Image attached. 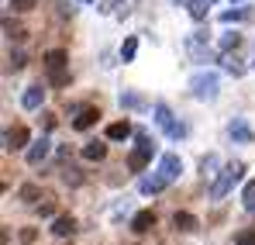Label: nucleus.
Returning a JSON list of instances; mask_svg holds the SVG:
<instances>
[{
	"mask_svg": "<svg viewBox=\"0 0 255 245\" xmlns=\"http://www.w3.org/2000/svg\"><path fill=\"white\" fill-rule=\"evenodd\" d=\"M152 156H155V142H148V135L141 131L138 135V149L128 156V169L131 173H145V166L152 163Z\"/></svg>",
	"mask_w": 255,
	"mask_h": 245,
	"instance_id": "1",
	"label": "nucleus"
},
{
	"mask_svg": "<svg viewBox=\"0 0 255 245\" xmlns=\"http://www.w3.org/2000/svg\"><path fill=\"white\" fill-rule=\"evenodd\" d=\"M242 173H245V166H242V163L224 166V169H221V176H217V183L211 187V197H214V201H221V197H224V194H228V190L242 180Z\"/></svg>",
	"mask_w": 255,
	"mask_h": 245,
	"instance_id": "2",
	"label": "nucleus"
},
{
	"mask_svg": "<svg viewBox=\"0 0 255 245\" xmlns=\"http://www.w3.org/2000/svg\"><path fill=\"white\" fill-rule=\"evenodd\" d=\"M190 93L197 97V100H214L217 97V73H197L193 80H190Z\"/></svg>",
	"mask_w": 255,
	"mask_h": 245,
	"instance_id": "3",
	"label": "nucleus"
},
{
	"mask_svg": "<svg viewBox=\"0 0 255 245\" xmlns=\"http://www.w3.org/2000/svg\"><path fill=\"white\" fill-rule=\"evenodd\" d=\"M152 114H155V124H159L169 138H183V135H186V124L172 121V111L166 107V104H155V107H152Z\"/></svg>",
	"mask_w": 255,
	"mask_h": 245,
	"instance_id": "4",
	"label": "nucleus"
},
{
	"mask_svg": "<svg viewBox=\"0 0 255 245\" xmlns=\"http://www.w3.org/2000/svg\"><path fill=\"white\" fill-rule=\"evenodd\" d=\"M186 55L193 59V62H207L211 59V48H207V35H186Z\"/></svg>",
	"mask_w": 255,
	"mask_h": 245,
	"instance_id": "5",
	"label": "nucleus"
},
{
	"mask_svg": "<svg viewBox=\"0 0 255 245\" xmlns=\"http://www.w3.org/2000/svg\"><path fill=\"white\" fill-rule=\"evenodd\" d=\"M159 173H162V180H166V183L179 180V173H183V159H179V156H172V152H166V156H162V163H159Z\"/></svg>",
	"mask_w": 255,
	"mask_h": 245,
	"instance_id": "6",
	"label": "nucleus"
},
{
	"mask_svg": "<svg viewBox=\"0 0 255 245\" xmlns=\"http://www.w3.org/2000/svg\"><path fill=\"white\" fill-rule=\"evenodd\" d=\"M28 145V128H7L3 131V149L14 152V149H24Z\"/></svg>",
	"mask_w": 255,
	"mask_h": 245,
	"instance_id": "7",
	"label": "nucleus"
},
{
	"mask_svg": "<svg viewBox=\"0 0 255 245\" xmlns=\"http://www.w3.org/2000/svg\"><path fill=\"white\" fill-rule=\"evenodd\" d=\"M21 104H24V111H38V107L45 104V86H38V83H35V86H28V90H24V97H21Z\"/></svg>",
	"mask_w": 255,
	"mask_h": 245,
	"instance_id": "8",
	"label": "nucleus"
},
{
	"mask_svg": "<svg viewBox=\"0 0 255 245\" xmlns=\"http://www.w3.org/2000/svg\"><path fill=\"white\" fill-rule=\"evenodd\" d=\"M45 69L48 73H55V69H66V62H69V55H66V48H52V52H45Z\"/></svg>",
	"mask_w": 255,
	"mask_h": 245,
	"instance_id": "9",
	"label": "nucleus"
},
{
	"mask_svg": "<svg viewBox=\"0 0 255 245\" xmlns=\"http://www.w3.org/2000/svg\"><path fill=\"white\" fill-rule=\"evenodd\" d=\"M97 118H100V111H97V107H83V111L73 118V128H76V131H86V128H93V124H97Z\"/></svg>",
	"mask_w": 255,
	"mask_h": 245,
	"instance_id": "10",
	"label": "nucleus"
},
{
	"mask_svg": "<svg viewBox=\"0 0 255 245\" xmlns=\"http://www.w3.org/2000/svg\"><path fill=\"white\" fill-rule=\"evenodd\" d=\"M121 107H125V111H145L148 100H145L141 93H134V90H125V93H121Z\"/></svg>",
	"mask_w": 255,
	"mask_h": 245,
	"instance_id": "11",
	"label": "nucleus"
},
{
	"mask_svg": "<svg viewBox=\"0 0 255 245\" xmlns=\"http://www.w3.org/2000/svg\"><path fill=\"white\" fill-rule=\"evenodd\" d=\"M172 225H176V232H197L200 228V221L193 214H186V211H176L172 214Z\"/></svg>",
	"mask_w": 255,
	"mask_h": 245,
	"instance_id": "12",
	"label": "nucleus"
},
{
	"mask_svg": "<svg viewBox=\"0 0 255 245\" xmlns=\"http://www.w3.org/2000/svg\"><path fill=\"white\" fill-rule=\"evenodd\" d=\"M73 232H76V221H73V218H66V214L52 221V235H55V239H69Z\"/></svg>",
	"mask_w": 255,
	"mask_h": 245,
	"instance_id": "13",
	"label": "nucleus"
},
{
	"mask_svg": "<svg viewBox=\"0 0 255 245\" xmlns=\"http://www.w3.org/2000/svg\"><path fill=\"white\" fill-rule=\"evenodd\" d=\"M48 149H52V142H48V138H38V142L28 149V166H38L45 156H48Z\"/></svg>",
	"mask_w": 255,
	"mask_h": 245,
	"instance_id": "14",
	"label": "nucleus"
},
{
	"mask_svg": "<svg viewBox=\"0 0 255 245\" xmlns=\"http://www.w3.org/2000/svg\"><path fill=\"white\" fill-rule=\"evenodd\" d=\"M228 135H231L235 142H249V138H252V128L245 124V118H235V121L228 124Z\"/></svg>",
	"mask_w": 255,
	"mask_h": 245,
	"instance_id": "15",
	"label": "nucleus"
},
{
	"mask_svg": "<svg viewBox=\"0 0 255 245\" xmlns=\"http://www.w3.org/2000/svg\"><path fill=\"white\" fill-rule=\"evenodd\" d=\"M169 183L162 180V173H155V176H141V194H162Z\"/></svg>",
	"mask_w": 255,
	"mask_h": 245,
	"instance_id": "16",
	"label": "nucleus"
},
{
	"mask_svg": "<svg viewBox=\"0 0 255 245\" xmlns=\"http://www.w3.org/2000/svg\"><path fill=\"white\" fill-rule=\"evenodd\" d=\"M131 228L141 235V232H148V228H155V214L152 211H138L134 218H131Z\"/></svg>",
	"mask_w": 255,
	"mask_h": 245,
	"instance_id": "17",
	"label": "nucleus"
},
{
	"mask_svg": "<svg viewBox=\"0 0 255 245\" xmlns=\"http://www.w3.org/2000/svg\"><path fill=\"white\" fill-rule=\"evenodd\" d=\"M107 156V145L104 142H86L83 145V159H90V163H100Z\"/></svg>",
	"mask_w": 255,
	"mask_h": 245,
	"instance_id": "18",
	"label": "nucleus"
},
{
	"mask_svg": "<svg viewBox=\"0 0 255 245\" xmlns=\"http://www.w3.org/2000/svg\"><path fill=\"white\" fill-rule=\"evenodd\" d=\"M128 135H131V124H128V121H114V124H107V138H111V142H125Z\"/></svg>",
	"mask_w": 255,
	"mask_h": 245,
	"instance_id": "19",
	"label": "nucleus"
},
{
	"mask_svg": "<svg viewBox=\"0 0 255 245\" xmlns=\"http://www.w3.org/2000/svg\"><path fill=\"white\" fill-rule=\"evenodd\" d=\"M131 10V0H104L100 3V14H128Z\"/></svg>",
	"mask_w": 255,
	"mask_h": 245,
	"instance_id": "20",
	"label": "nucleus"
},
{
	"mask_svg": "<svg viewBox=\"0 0 255 245\" xmlns=\"http://www.w3.org/2000/svg\"><path fill=\"white\" fill-rule=\"evenodd\" d=\"M221 62H224V69H228L231 76H245V66H242V62H238L231 52H224V59H221Z\"/></svg>",
	"mask_w": 255,
	"mask_h": 245,
	"instance_id": "21",
	"label": "nucleus"
},
{
	"mask_svg": "<svg viewBox=\"0 0 255 245\" xmlns=\"http://www.w3.org/2000/svg\"><path fill=\"white\" fill-rule=\"evenodd\" d=\"M242 204H245V211H252V214H255V180L245 183V190H242Z\"/></svg>",
	"mask_w": 255,
	"mask_h": 245,
	"instance_id": "22",
	"label": "nucleus"
},
{
	"mask_svg": "<svg viewBox=\"0 0 255 245\" xmlns=\"http://www.w3.org/2000/svg\"><path fill=\"white\" fill-rule=\"evenodd\" d=\"M134 52H138V38L131 35V38H125V45H121V62H131Z\"/></svg>",
	"mask_w": 255,
	"mask_h": 245,
	"instance_id": "23",
	"label": "nucleus"
},
{
	"mask_svg": "<svg viewBox=\"0 0 255 245\" xmlns=\"http://www.w3.org/2000/svg\"><path fill=\"white\" fill-rule=\"evenodd\" d=\"M62 180H66L69 187H80V183H83V176H80L76 166H66V169H62Z\"/></svg>",
	"mask_w": 255,
	"mask_h": 245,
	"instance_id": "24",
	"label": "nucleus"
},
{
	"mask_svg": "<svg viewBox=\"0 0 255 245\" xmlns=\"http://www.w3.org/2000/svg\"><path fill=\"white\" fill-rule=\"evenodd\" d=\"M207 3H211V0H190V14H193L197 21H204V17H207Z\"/></svg>",
	"mask_w": 255,
	"mask_h": 245,
	"instance_id": "25",
	"label": "nucleus"
},
{
	"mask_svg": "<svg viewBox=\"0 0 255 245\" xmlns=\"http://www.w3.org/2000/svg\"><path fill=\"white\" fill-rule=\"evenodd\" d=\"M245 17H249V10H245V7H238V10H224V14H221V21H224V24H231V21H245Z\"/></svg>",
	"mask_w": 255,
	"mask_h": 245,
	"instance_id": "26",
	"label": "nucleus"
},
{
	"mask_svg": "<svg viewBox=\"0 0 255 245\" xmlns=\"http://www.w3.org/2000/svg\"><path fill=\"white\" fill-rule=\"evenodd\" d=\"M238 35H235V31H228V35H224V38H221V45H217V48H221V52H231V48H238Z\"/></svg>",
	"mask_w": 255,
	"mask_h": 245,
	"instance_id": "27",
	"label": "nucleus"
},
{
	"mask_svg": "<svg viewBox=\"0 0 255 245\" xmlns=\"http://www.w3.org/2000/svg\"><path fill=\"white\" fill-rule=\"evenodd\" d=\"M214 169H217V156H207V159H200V173H204V176H214Z\"/></svg>",
	"mask_w": 255,
	"mask_h": 245,
	"instance_id": "28",
	"label": "nucleus"
},
{
	"mask_svg": "<svg viewBox=\"0 0 255 245\" xmlns=\"http://www.w3.org/2000/svg\"><path fill=\"white\" fill-rule=\"evenodd\" d=\"M235 245H255V228H249V232H238Z\"/></svg>",
	"mask_w": 255,
	"mask_h": 245,
	"instance_id": "29",
	"label": "nucleus"
},
{
	"mask_svg": "<svg viewBox=\"0 0 255 245\" xmlns=\"http://www.w3.org/2000/svg\"><path fill=\"white\" fill-rule=\"evenodd\" d=\"M7 69H14V73H17V69H24V55H21V52H14V55L7 59Z\"/></svg>",
	"mask_w": 255,
	"mask_h": 245,
	"instance_id": "30",
	"label": "nucleus"
},
{
	"mask_svg": "<svg viewBox=\"0 0 255 245\" xmlns=\"http://www.w3.org/2000/svg\"><path fill=\"white\" fill-rule=\"evenodd\" d=\"M35 3H38V0H10V7H14V10H21V14H24V10H31Z\"/></svg>",
	"mask_w": 255,
	"mask_h": 245,
	"instance_id": "31",
	"label": "nucleus"
},
{
	"mask_svg": "<svg viewBox=\"0 0 255 245\" xmlns=\"http://www.w3.org/2000/svg\"><path fill=\"white\" fill-rule=\"evenodd\" d=\"M52 83H55V86H66V83H69V73H66V69H55V73H52Z\"/></svg>",
	"mask_w": 255,
	"mask_h": 245,
	"instance_id": "32",
	"label": "nucleus"
},
{
	"mask_svg": "<svg viewBox=\"0 0 255 245\" xmlns=\"http://www.w3.org/2000/svg\"><path fill=\"white\" fill-rule=\"evenodd\" d=\"M35 197H38V187H31V183L21 187V201H35Z\"/></svg>",
	"mask_w": 255,
	"mask_h": 245,
	"instance_id": "33",
	"label": "nucleus"
},
{
	"mask_svg": "<svg viewBox=\"0 0 255 245\" xmlns=\"http://www.w3.org/2000/svg\"><path fill=\"white\" fill-rule=\"evenodd\" d=\"M35 239H38V232H35V228H24V232H21V242H35Z\"/></svg>",
	"mask_w": 255,
	"mask_h": 245,
	"instance_id": "34",
	"label": "nucleus"
},
{
	"mask_svg": "<svg viewBox=\"0 0 255 245\" xmlns=\"http://www.w3.org/2000/svg\"><path fill=\"white\" fill-rule=\"evenodd\" d=\"M38 211H42L45 218H52V214H55V204H52V201H45V204H38Z\"/></svg>",
	"mask_w": 255,
	"mask_h": 245,
	"instance_id": "35",
	"label": "nucleus"
},
{
	"mask_svg": "<svg viewBox=\"0 0 255 245\" xmlns=\"http://www.w3.org/2000/svg\"><path fill=\"white\" fill-rule=\"evenodd\" d=\"M80 3H93V0H80Z\"/></svg>",
	"mask_w": 255,
	"mask_h": 245,
	"instance_id": "36",
	"label": "nucleus"
}]
</instances>
